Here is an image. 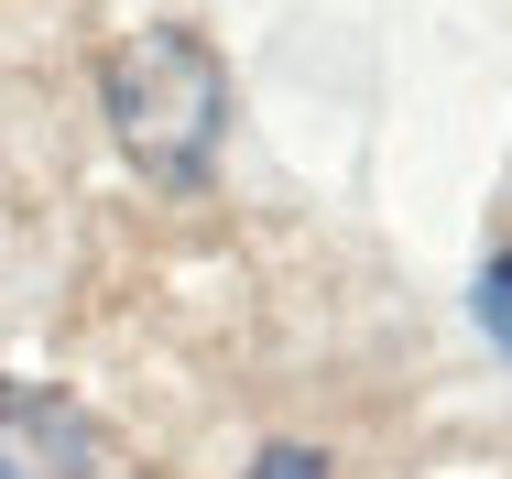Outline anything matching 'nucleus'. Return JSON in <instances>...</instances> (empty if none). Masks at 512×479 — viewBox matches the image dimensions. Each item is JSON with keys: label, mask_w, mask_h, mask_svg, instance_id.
Wrapping results in <instances>:
<instances>
[{"label": "nucleus", "mask_w": 512, "mask_h": 479, "mask_svg": "<svg viewBox=\"0 0 512 479\" xmlns=\"http://www.w3.org/2000/svg\"><path fill=\"white\" fill-rule=\"evenodd\" d=\"M109 120H120V142H131L142 175H164V186L207 175V142H218V120H229L218 55H207L197 33H142V44L109 66Z\"/></svg>", "instance_id": "obj_1"}, {"label": "nucleus", "mask_w": 512, "mask_h": 479, "mask_svg": "<svg viewBox=\"0 0 512 479\" xmlns=\"http://www.w3.org/2000/svg\"><path fill=\"white\" fill-rule=\"evenodd\" d=\"M88 469V425L55 392L0 382V479H77Z\"/></svg>", "instance_id": "obj_2"}, {"label": "nucleus", "mask_w": 512, "mask_h": 479, "mask_svg": "<svg viewBox=\"0 0 512 479\" xmlns=\"http://www.w3.org/2000/svg\"><path fill=\"white\" fill-rule=\"evenodd\" d=\"M480 327H491V338L512 349V251L491 262V273H480Z\"/></svg>", "instance_id": "obj_3"}, {"label": "nucleus", "mask_w": 512, "mask_h": 479, "mask_svg": "<svg viewBox=\"0 0 512 479\" xmlns=\"http://www.w3.org/2000/svg\"><path fill=\"white\" fill-rule=\"evenodd\" d=\"M251 479H327V458H316V447H273Z\"/></svg>", "instance_id": "obj_4"}]
</instances>
